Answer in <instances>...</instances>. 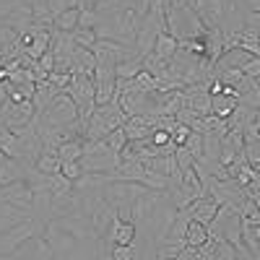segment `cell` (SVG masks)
Here are the masks:
<instances>
[{
  "instance_id": "83f0119b",
  "label": "cell",
  "mask_w": 260,
  "mask_h": 260,
  "mask_svg": "<svg viewBox=\"0 0 260 260\" xmlns=\"http://www.w3.org/2000/svg\"><path fill=\"white\" fill-rule=\"evenodd\" d=\"M213 240V237H211ZM213 260H237V247L232 242H226L224 237H216V252Z\"/></svg>"
},
{
  "instance_id": "277c9868",
  "label": "cell",
  "mask_w": 260,
  "mask_h": 260,
  "mask_svg": "<svg viewBox=\"0 0 260 260\" xmlns=\"http://www.w3.org/2000/svg\"><path fill=\"white\" fill-rule=\"evenodd\" d=\"M37 110L31 102H11L6 96V102L0 104V125L8 127V130H16V127H24L34 120Z\"/></svg>"
},
{
  "instance_id": "c3c4849f",
  "label": "cell",
  "mask_w": 260,
  "mask_h": 260,
  "mask_svg": "<svg viewBox=\"0 0 260 260\" xmlns=\"http://www.w3.org/2000/svg\"><path fill=\"white\" fill-rule=\"evenodd\" d=\"M0 159H3V154H0Z\"/></svg>"
},
{
  "instance_id": "bcb514c9",
  "label": "cell",
  "mask_w": 260,
  "mask_h": 260,
  "mask_svg": "<svg viewBox=\"0 0 260 260\" xmlns=\"http://www.w3.org/2000/svg\"><path fill=\"white\" fill-rule=\"evenodd\" d=\"M257 141H260V112H257Z\"/></svg>"
},
{
  "instance_id": "52a82bcc",
  "label": "cell",
  "mask_w": 260,
  "mask_h": 260,
  "mask_svg": "<svg viewBox=\"0 0 260 260\" xmlns=\"http://www.w3.org/2000/svg\"><path fill=\"white\" fill-rule=\"evenodd\" d=\"M136 237H138L136 224H133V221H122L120 216L115 213V219H112V224H110V232H107L104 240L110 242V245H133Z\"/></svg>"
},
{
  "instance_id": "2e32d148",
  "label": "cell",
  "mask_w": 260,
  "mask_h": 260,
  "mask_svg": "<svg viewBox=\"0 0 260 260\" xmlns=\"http://www.w3.org/2000/svg\"><path fill=\"white\" fill-rule=\"evenodd\" d=\"M57 94H60V91H55L47 81H39V83H37V91H34V96H31L34 110H37V112H45L47 107H50V102H52Z\"/></svg>"
},
{
  "instance_id": "7402d4cb",
  "label": "cell",
  "mask_w": 260,
  "mask_h": 260,
  "mask_svg": "<svg viewBox=\"0 0 260 260\" xmlns=\"http://www.w3.org/2000/svg\"><path fill=\"white\" fill-rule=\"evenodd\" d=\"M180 187H182L185 192H190L192 198H201V195H203V182H201V177H198V172H195V169H185V172H182Z\"/></svg>"
},
{
  "instance_id": "b9f144b4",
  "label": "cell",
  "mask_w": 260,
  "mask_h": 260,
  "mask_svg": "<svg viewBox=\"0 0 260 260\" xmlns=\"http://www.w3.org/2000/svg\"><path fill=\"white\" fill-rule=\"evenodd\" d=\"M16 6H18V0H0V21L8 18L16 11Z\"/></svg>"
},
{
  "instance_id": "f546056e",
  "label": "cell",
  "mask_w": 260,
  "mask_h": 260,
  "mask_svg": "<svg viewBox=\"0 0 260 260\" xmlns=\"http://www.w3.org/2000/svg\"><path fill=\"white\" fill-rule=\"evenodd\" d=\"M110 257L112 260H141L136 245H112L110 247Z\"/></svg>"
},
{
  "instance_id": "3957f363",
  "label": "cell",
  "mask_w": 260,
  "mask_h": 260,
  "mask_svg": "<svg viewBox=\"0 0 260 260\" xmlns=\"http://www.w3.org/2000/svg\"><path fill=\"white\" fill-rule=\"evenodd\" d=\"M76 107H78V115H81V125L89 120L96 110V102H94V76H81V73H73L68 89H65Z\"/></svg>"
},
{
  "instance_id": "8992f818",
  "label": "cell",
  "mask_w": 260,
  "mask_h": 260,
  "mask_svg": "<svg viewBox=\"0 0 260 260\" xmlns=\"http://www.w3.org/2000/svg\"><path fill=\"white\" fill-rule=\"evenodd\" d=\"M3 201L16 206V208H24L31 213L34 208V190L26 180H21V182H13V185H6L3 187Z\"/></svg>"
},
{
  "instance_id": "4dcf8cb0",
  "label": "cell",
  "mask_w": 260,
  "mask_h": 260,
  "mask_svg": "<svg viewBox=\"0 0 260 260\" xmlns=\"http://www.w3.org/2000/svg\"><path fill=\"white\" fill-rule=\"evenodd\" d=\"M104 18H107V16H102L99 11H81L78 26H81V29H96V26L104 24Z\"/></svg>"
},
{
  "instance_id": "7bdbcfd3",
  "label": "cell",
  "mask_w": 260,
  "mask_h": 260,
  "mask_svg": "<svg viewBox=\"0 0 260 260\" xmlns=\"http://www.w3.org/2000/svg\"><path fill=\"white\" fill-rule=\"evenodd\" d=\"M21 221L18 219H13V216H0V234H6V232H11L13 226H18Z\"/></svg>"
},
{
  "instance_id": "9a60e30c",
  "label": "cell",
  "mask_w": 260,
  "mask_h": 260,
  "mask_svg": "<svg viewBox=\"0 0 260 260\" xmlns=\"http://www.w3.org/2000/svg\"><path fill=\"white\" fill-rule=\"evenodd\" d=\"M187 226H190V213H187V208H185V211H177L175 221H172V226H169L167 237L161 240V245H164V242H177V240H185Z\"/></svg>"
},
{
  "instance_id": "ba28073f",
  "label": "cell",
  "mask_w": 260,
  "mask_h": 260,
  "mask_svg": "<svg viewBox=\"0 0 260 260\" xmlns=\"http://www.w3.org/2000/svg\"><path fill=\"white\" fill-rule=\"evenodd\" d=\"M216 211H219V203L208 195H201V198H195L190 206H187V213H190V221H198L203 226H211Z\"/></svg>"
},
{
  "instance_id": "8d00e7d4",
  "label": "cell",
  "mask_w": 260,
  "mask_h": 260,
  "mask_svg": "<svg viewBox=\"0 0 260 260\" xmlns=\"http://www.w3.org/2000/svg\"><path fill=\"white\" fill-rule=\"evenodd\" d=\"M47 6H50V16L57 18L60 13H65L68 8H73V6H76V0H47Z\"/></svg>"
},
{
  "instance_id": "cb8c5ba5",
  "label": "cell",
  "mask_w": 260,
  "mask_h": 260,
  "mask_svg": "<svg viewBox=\"0 0 260 260\" xmlns=\"http://www.w3.org/2000/svg\"><path fill=\"white\" fill-rule=\"evenodd\" d=\"M167 68H169V62H167V60H161L156 52H148V55L143 57V71H146V73H151L154 78H161V76L167 73Z\"/></svg>"
},
{
  "instance_id": "f35d334b",
  "label": "cell",
  "mask_w": 260,
  "mask_h": 260,
  "mask_svg": "<svg viewBox=\"0 0 260 260\" xmlns=\"http://www.w3.org/2000/svg\"><path fill=\"white\" fill-rule=\"evenodd\" d=\"M240 71H242L247 78H255V81H257V78H260V60H257V57H250Z\"/></svg>"
},
{
  "instance_id": "ffe728a7",
  "label": "cell",
  "mask_w": 260,
  "mask_h": 260,
  "mask_svg": "<svg viewBox=\"0 0 260 260\" xmlns=\"http://www.w3.org/2000/svg\"><path fill=\"white\" fill-rule=\"evenodd\" d=\"M81 156H83V138H71L57 148L60 161H81Z\"/></svg>"
},
{
  "instance_id": "f6af8a7d",
  "label": "cell",
  "mask_w": 260,
  "mask_h": 260,
  "mask_svg": "<svg viewBox=\"0 0 260 260\" xmlns=\"http://www.w3.org/2000/svg\"><path fill=\"white\" fill-rule=\"evenodd\" d=\"M250 198H252V201H255V206H257V208H260V187H257V190H252V192H250Z\"/></svg>"
},
{
  "instance_id": "e575fe53",
  "label": "cell",
  "mask_w": 260,
  "mask_h": 260,
  "mask_svg": "<svg viewBox=\"0 0 260 260\" xmlns=\"http://www.w3.org/2000/svg\"><path fill=\"white\" fill-rule=\"evenodd\" d=\"M240 104H245V107H250V110H260V83L255 81V86L250 91H245V94H240V99H237Z\"/></svg>"
},
{
  "instance_id": "8fae6325",
  "label": "cell",
  "mask_w": 260,
  "mask_h": 260,
  "mask_svg": "<svg viewBox=\"0 0 260 260\" xmlns=\"http://www.w3.org/2000/svg\"><path fill=\"white\" fill-rule=\"evenodd\" d=\"M115 208L110 206V203H107L104 198L96 203V208H94V213L89 216V219H91V226H94V232H96V237H99V240H104V237H107V232H110V224H112V219H115Z\"/></svg>"
},
{
  "instance_id": "ac0fdd59",
  "label": "cell",
  "mask_w": 260,
  "mask_h": 260,
  "mask_svg": "<svg viewBox=\"0 0 260 260\" xmlns=\"http://www.w3.org/2000/svg\"><path fill=\"white\" fill-rule=\"evenodd\" d=\"M240 104L234 96H226V94H216V96H211V115H216V117H221V120H226L232 112H234V107Z\"/></svg>"
},
{
  "instance_id": "4fadbf2b",
  "label": "cell",
  "mask_w": 260,
  "mask_h": 260,
  "mask_svg": "<svg viewBox=\"0 0 260 260\" xmlns=\"http://www.w3.org/2000/svg\"><path fill=\"white\" fill-rule=\"evenodd\" d=\"M203 42H206V60L216 65L221 60V55H224V31L219 26H213V29L206 31Z\"/></svg>"
},
{
  "instance_id": "7c38bea8",
  "label": "cell",
  "mask_w": 260,
  "mask_h": 260,
  "mask_svg": "<svg viewBox=\"0 0 260 260\" xmlns=\"http://www.w3.org/2000/svg\"><path fill=\"white\" fill-rule=\"evenodd\" d=\"M242 148H245V136L242 133H234V130H229V133L221 138V164H232L237 156L242 154Z\"/></svg>"
},
{
  "instance_id": "30bf717a",
  "label": "cell",
  "mask_w": 260,
  "mask_h": 260,
  "mask_svg": "<svg viewBox=\"0 0 260 260\" xmlns=\"http://www.w3.org/2000/svg\"><path fill=\"white\" fill-rule=\"evenodd\" d=\"M122 130H125V136H127V141H146V138H151V133H154V120L151 117H146V115H133V117H127V122L122 125Z\"/></svg>"
},
{
  "instance_id": "74e56055",
  "label": "cell",
  "mask_w": 260,
  "mask_h": 260,
  "mask_svg": "<svg viewBox=\"0 0 260 260\" xmlns=\"http://www.w3.org/2000/svg\"><path fill=\"white\" fill-rule=\"evenodd\" d=\"M175 159H177V164H180V169L185 172V169H192V164H195V159L185 151V146H177V151H175Z\"/></svg>"
},
{
  "instance_id": "d4e9b609",
  "label": "cell",
  "mask_w": 260,
  "mask_h": 260,
  "mask_svg": "<svg viewBox=\"0 0 260 260\" xmlns=\"http://www.w3.org/2000/svg\"><path fill=\"white\" fill-rule=\"evenodd\" d=\"M39 172H42V175H57V172L62 169V161L57 159V154H42L39 159H37V164H34Z\"/></svg>"
},
{
  "instance_id": "9c48e42d",
  "label": "cell",
  "mask_w": 260,
  "mask_h": 260,
  "mask_svg": "<svg viewBox=\"0 0 260 260\" xmlns=\"http://www.w3.org/2000/svg\"><path fill=\"white\" fill-rule=\"evenodd\" d=\"M31 169V164L26 161H18V159H11L3 154V159H0V185H13V182H21L26 180V172Z\"/></svg>"
},
{
  "instance_id": "6da1fadb",
  "label": "cell",
  "mask_w": 260,
  "mask_h": 260,
  "mask_svg": "<svg viewBox=\"0 0 260 260\" xmlns=\"http://www.w3.org/2000/svg\"><path fill=\"white\" fill-rule=\"evenodd\" d=\"M81 167L89 175H107L120 167V154L107 146V141H83V156Z\"/></svg>"
},
{
  "instance_id": "836d02e7",
  "label": "cell",
  "mask_w": 260,
  "mask_h": 260,
  "mask_svg": "<svg viewBox=\"0 0 260 260\" xmlns=\"http://www.w3.org/2000/svg\"><path fill=\"white\" fill-rule=\"evenodd\" d=\"M104 141H107V146H110V148L115 151V154H120V151L127 146V136H125V130H122V127H115L112 133L104 138Z\"/></svg>"
},
{
  "instance_id": "d6986e66",
  "label": "cell",
  "mask_w": 260,
  "mask_h": 260,
  "mask_svg": "<svg viewBox=\"0 0 260 260\" xmlns=\"http://www.w3.org/2000/svg\"><path fill=\"white\" fill-rule=\"evenodd\" d=\"M78 18H81V8L78 6H73V8H68L65 13H60L55 21H52V26L57 29V31H76L78 29Z\"/></svg>"
},
{
  "instance_id": "5bb4252c",
  "label": "cell",
  "mask_w": 260,
  "mask_h": 260,
  "mask_svg": "<svg viewBox=\"0 0 260 260\" xmlns=\"http://www.w3.org/2000/svg\"><path fill=\"white\" fill-rule=\"evenodd\" d=\"M71 73H81V76H94L96 73V57L91 50L86 47H76L73 52V65H71Z\"/></svg>"
},
{
  "instance_id": "ab89813d",
  "label": "cell",
  "mask_w": 260,
  "mask_h": 260,
  "mask_svg": "<svg viewBox=\"0 0 260 260\" xmlns=\"http://www.w3.org/2000/svg\"><path fill=\"white\" fill-rule=\"evenodd\" d=\"M187 136H190V127L180 122V125L175 127V133H172V141H175V146H182V143L187 141Z\"/></svg>"
},
{
  "instance_id": "4316f807",
  "label": "cell",
  "mask_w": 260,
  "mask_h": 260,
  "mask_svg": "<svg viewBox=\"0 0 260 260\" xmlns=\"http://www.w3.org/2000/svg\"><path fill=\"white\" fill-rule=\"evenodd\" d=\"M71 37H73V42H76V45L78 47H86V50H91L94 45H96V29H76V31H71Z\"/></svg>"
},
{
  "instance_id": "60d3db41",
  "label": "cell",
  "mask_w": 260,
  "mask_h": 260,
  "mask_svg": "<svg viewBox=\"0 0 260 260\" xmlns=\"http://www.w3.org/2000/svg\"><path fill=\"white\" fill-rule=\"evenodd\" d=\"M151 143L154 146H167V143H172V136L167 133V130H154V133H151Z\"/></svg>"
},
{
  "instance_id": "681fc988",
  "label": "cell",
  "mask_w": 260,
  "mask_h": 260,
  "mask_svg": "<svg viewBox=\"0 0 260 260\" xmlns=\"http://www.w3.org/2000/svg\"><path fill=\"white\" fill-rule=\"evenodd\" d=\"M0 154H3V151H0Z\"/></svg>"
},
{
  "instance_id": "ee69618b",
  "label": "cell",
  "mask_w": 260,
  "mask_h": 260,
  "mask_svg": "<svg viewBox=\"0 0 260 260\" xmlns=\"http://www.w3.org/2000/svg\"><path fill=\"white\" fill-rule=\"evenodd\" d=\"M237 6H245L247 13H260V0H234Z\"/></svg>"
},
{
  "instance_id": "7a4b0ae2",
  "label": "cell",
  "mask_w": 260,
  "mask_h": 260,
  "mask_svg": "<svg viewBox=\"0 0 260 260\" xmlns=\"http://www.w3.org/2000/svg\"><path fill=\"white\" fill-rule=\"evenodd\" d=\"M146 190L148 187H143L138 182H122V180H117V182H107L102 187V195H104V201L117 211V216L122 221H130V206H133L136 198L141 192H146Z\"/></svg>"
},
{
  "instance_id": "e0dca14e",
  "label": "cell",
  "mask_w": 260,
  "mask_h": 260,
  "mask_svg": "<svg viewBox=\"0 0 260 260\" xmlns=\"http://www.w3.org/2000/svg\"><path fill=\"white\" fill-rule=\"evenodd\" d=\"M177 47H180V42L172 37L169 31H164V34H159V39H156V45H154V50H151V52H156L161 60L169 62L172 57L177 55Z\"/></svg>"
},
{
  "instance_id": "f907efd6",
  "label": "cell",
  "mask_w": 260,
  "mask_h": 260,
  "mask_svg": "<svg viewBox=\"0 0 260 260\" xmlns=\"http://www.w3.org/2000/svg\"><path fill=\"white\" fill-rule=\"evenodd\" d=\"M76 3H78V0H76Z\"/></svg>"
},
{
  "instance_id": "603a6c76",
  "label": "cell",
  "mask_w": 260,
  "mask_h": 260,
  "mask_svg": "<svg viewBox=\"0 0 260 260\" xmlns=\"http://www.w3.org/2000/svg\"><path fill=\"white\" fill-rule=\"evenodd\" d=\"M185 242H187V247H201V245H206V242H208V226H203V224H198V221H190L187 234H185Z\"/></svg>"
},
{
  "instance_id": "5b68a950",
  "label": "cell",
  "mask_w": 260,
  "mask_h": 260,
  "mask_svg": "<svg viewBox=\"0 0 260 260\" xmlns=\"http://www.w3.org/2000/svg\"><path fill=\"white\" fill-rule=\"evenodd\" d=\"M117 94L120 91H117L115 68H96V73H94V102H96V107L110 104Z\"/></svg>"
},
{
  "instance_id": "1f68e13d",
  "label": "cell",
  "mask_w": 260,
  "mask_h": 260,
  "mask_svg": "<svg viewBox=\"0 0 260 260\" xmlns=\"http://www.w3.org/2000/svg\"><path fill=\"white\" fill-rule=\"evenodd\" d=\"M242 154H245V159H247L250 167L260 169V141H257V138H255V141H245Z\"/></svg>"
},
{
  "instance_id": "44dd1931",
  "label": "cell",
  "mask_w": 260,
  "mask_h": 260,
  "mask_svg": "<svg viewBox=\"0 0 260 260\" xmlns=\"http://www.w3.org/2000/svg\"><path fill=\"white\" fill-rule=\"evenodd\" d=\"M143 71V60L141 57H130V60H122L117 68H115V76L120 81H133L138 78V73Z\"/></svg>"
},
{
  "instance_id": "484cf974",
  "label": "cell",
  "mask_w": 260,
  "mask_h": 260,
  "mask_svg": "<svg viewBox=\"0 0 260 260\" xmlns=\"http://www.w3.org/2000/svg\"><path fill=\"white\" fill-rule=\"evenodd\" d=\"M47 187L52 190V195H62V192H73V180H68L62 175V172H57V175H50L47 177Z\"/></svg>"
},
{
  "instance_id": "d590c367",
  "label": "cell",
  "mask_w": 260,
  "mask_h": 260,
  "mask_svg": "<svg viewBox=\"0 0 260 260\" xmlns=\"http://www.w3.org/2000/svg\"><path fill=\"white\" fill-rule=\"evenodd\" d=\"M62 175L68 177V180H81V175H83V167H81V161H62Z\"/></svg>"
},
{
  "instance_id": "d6a6232c",
  "label": "cell",
  "mask_w": 260,
  "mask_h": 260,
  "mask_svg": "<svg viewBox=\"0 0 260 260\" xmlns=\"http://www.w3.org/2000/svg\"><path fill=\"white\" fill-rule=\"evenodd\" d=\"M71 78H73V73H62V71H52L50 76H47V83L52 86L55 91H65L68 89V83H71Z\"/></svg>"
},
{
  "instance_id": "f1b7e54d",
  "label": "cell",
  "mask_w": 260,
  "mask_h": 260,
  "mask_svg": "<svg viewBox=\"0 0 260 260\" xmlns=\"http://www.w3.org/2000/svg\"><path fill=\"white\" fill-rule=\"evenodd\" d=\"M182 146H185V151H187L195 161L203 156V136H201V133H192V130H190V136H187V141H185Z\"/></svg>"
},
{
  "instance_id": "7dc6e473",
  "label": "cell",
  "mask_w": 260,
  "mask_h": 260,
  "mask_svg": "<svg viewBox=\"0 0 260 260\" xmlns=\"http://www.w3.org/2000/svg\"><path fill=\"white\" fill-rule=\"evenodd\" d=\"M0 201H3V185H0Z\"/></svg>"
}]
</instances>
